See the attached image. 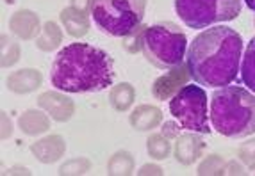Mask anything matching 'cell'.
<instances>
[{"label": "cell", "mask_w": 255, "mask_h": 176, "mask_svg": "<svg viewBox=\"0 0 255 176\" xmlns=\"http://www.w3.org/2000/svg\"><path fill=\"white\" fill-rule=\"evenodd\" d=\"M241 36L225 25H213L196 34L186 54L193 80L204 88L230 86L241 72Z\"/></svg>", "instance_id": "6da1fadb"}, {"label": "cell", "mask_w": 255, "mask_h": 176, "mask_svg": "<svg viewBox=\"0 0 255 176\" xmlns=\"http://www.w3.org/2000/svg\"><path fill=\"white\" fill-rule=\"evenodd\" d=\"M115 64L109 54L88 43H70L55 55L50 82L64 92H98L111 88Z\"/></svg>", "instance_id": "7a4b0ae2"}, {"label": "cell", "mask_w": 255, "mask_h": 176, "mask_svg": "<svg viewBox=\"0 0 255 176\" xmlns=\"http://www.w3.org/2000/svg\"><path fill=\"white\" fill-rule=\"evenodd\" d=\"M209 116L213 128L223 137H250L255 134V92L241 86L218 88L213 92Z\"/></svg>", "instance_id": "3957f363"}, {"label": "cell", "mask_w": 255, "mask_h": 176, "mask_svg": "<svg viewBox=\"0 0 255 176\" xmlns=\"http://www.w3.org/2000/svg\"><path fill=\"white\" fill-rule=\"evenodd\" d=\"M141 52L157 70H170L184 63L187 54V38L177 23L159 21L146 27Z\"/></svg>", "instance_id": "277c9868"}, {"label": "cell", "mask_w": 255, "mask_h": 176, "mask_svg": "<svg viewBox=\"0 0 255 176\" xmlns=\"http://www.w3.org/2000/svg\"><path fill=\"white\" fill-rule=\"evenodd\" d=\"M146 0H95V25L107 36L124 38L143 23Z\"/></svg>", "instance_id": "5b68a950"}, {"label": "cell", "mask_w": 255, "mask_h": 176, "mask_svg": "<svg viewBox=\"0 0 255 176\" xmlns=\"http://www.w3.org/2000/svg\"><path fill=\"white\" fill-rule=\"evenodd\" d=\"M243 0H175V11L189 29H207L241 14Z\"/></svg>", "instance_id": "8992f818"}, {"label": "cell", "mask_w": 255, "mask_h": 176, "mask_svg": "<svg viewBox=\"0 0 255 176\" xmlns=\"http://www.w3.org/2000/svg\"><path fill=\"white\" fill-rule=\"evenodd\" d=\"M170 112L182 128L198 132L202 135L211 134L209 98L204 88L198 84H187L170 100Z\"/></svg>", "instance_id": "52a82bcc"}, {"label": "cell", "mask_w": 255, "mask_h": 176, "mask_svg": "<svg viewBox=\"0 0 255 176\" xmlns=\"http://www.w3.org/2000/svg\"><path fill=\"white\" fill-rule=\"evenodd\" d=\"M193 80L187 64L180 63L177 66L170 68L164 75L153 80L152 84V96L159 101H170L182 88H186Z\"/></svg>", "instance_id": "ba28073f"}, {"label": "cell", "mask_w": 255, "mask_h": 176, "mask_svg": "<svg viewBox=\"0 0 255 176\" xmlns=\"http://www.w3.org/2000/svg\"><path fill=\"white\" fill-rule=\"evenodd\" d=\"M38 107L48 114L57 123L70 121L75 114V101L64 91H45L38 96Z\"/></svg>", "instance_id": "9c48e42d"}, {"label": "cell", "mask_w": 255, "mask_h": 176, "mask_svg": "<svg viewBox=\"0 0 255 176\" xmlns=\"http://www.w3.org/2000/svg\"><path fill=\"white\" fill-rule=\"evenodd\" d=\"M207 143L204 141L202 134L198 132H184L175 139L173 144V157L182 166H193L196 160L204 155Z\"/></svg>", "instance_id": "30bf717a"}, {"label": "cell", "mask_w": 255, "mask_h": 176, "mask_svg": "<svg viewBox=\"0 0 255 176\" xmlns=\"http://www.w3.org/2000/svg\"><path fill=\"white\" fill-rule=\"evenodd\" d=\"M7 27L14 38L21 39V41H30V39L38 38L43 25L39 14L34 13L32 9H18L11 14Z\"/></svg>", "instance_id": "8fae6325"}, {"label": "cell", "mask_w": 255, "mask_h": 176, "mask_svg": "<svg viewBox=\"0 0 255 176\" xmlns=\"http://www.w3.org/2000/svg\"><path fill=\"white\" fill-rule=\"evenodd\" d=\"M30 153L41 164H55L66 153V143L57 134L45 135L30 144Z\"/></svg>", "instance_id": "7c38bea8"}, {"label": "cell", "mask_w": 255, "mask_h": 176, "mask_svg": "<svg viewBox=\"0 0 255 176\" xmlns=\"http://www.w3.org/2000/svg\"><path fill=\"white\" fill-rule=\"evenodd\" d=\"M43 77L36 68H21L5 79V88L14 94H29L41 88Z\"/></svg>", "instance_id": "4fadbf2b"}, {"label": "cell", "mask_w": 255, "mask_h": 176, "mask_svg": "<svg viewBox=\"0 0 255 176\" xmlns=\"http://www.w3.org/2000/svg\"><path fill=\"white\" fill-rule=\"evenodd\" d=\"M50 119L45 110L41 109H27L25 112H21L18 116V128L23 135L29 137H36V135L47 134L50 130Z\"/></svg>", "instance_id": "5bb4252c"}, {"label": "cell", "mask_w": 255, "mask_h": 176, "mask_svg": "<svg viewBox=\"0 0 255 176\" xmlns=\"http://www.w3.org/2000/svg\"><path fill=\"white\" fill-rule=\"evenodd\" d=\"M128 123L136 132H152L162 123V110L155 105L143 103L130 112Z\"/></svg>", "instance_id": "9a60e30c"}, {"label": "cell", "mask_w": 255, "mask_h": 176, "mask_svg": "<svg viewBox=\"0 0 255 176\" xmlns=\"http://www.w3.org/2000/svg\"><path fill=\"white\" fill-rule=\"evenodd\" d=\"M59 20H61L63 29L66 30L72 38H84L91 29L90 14L82 13V11H77L72 5H68V7H64L63 11H61Z\"/></svg>", "instance_id": "2e32d148"}, {"label": "cell", "mask_w": 255, "mask_h": 176, "mask_svg": "<svg viewBox=\"0 0 255 176\" xmlns=\"http://www.w3.org/2000/svg\"><path fill=\"white\" fill-rule=\"evenodd\" d=\"M136 101V89L130 82H118L109 89V103L116 112H127Z\"/></svg>", "instance_id": "e0dca14e"}, {"label": "cell", "mask_w": 255, "mask_h": 176, "mask_svg": "<svg viewBox=\"0 0 255 176\" xmlns=\"http://www.w3.org/2000/svg\"><path fill=\"white\" fill-rule=\"evenodd\" d=\"M136 173V160L127 150H118L107 160V175L109 176H130Z\"/></svg>", "instance_id": "ac0fdd59"}, {"label": "cell", "mask_w": 255, "mask_h": 176, "mask_svg": "<svg viewBox=\"0 0 255 176\" xmlns=\"http://www.w3.org/2000/svg\"><path fill=\"white\" fill-rule=\"evenodd\" d=\"M63 43V30L55 21L48 20L43 23L41 32L36 38V48L41 52H54Z\"/></svg>", "instance_id": "d6986e66"}, {"label": "cell", "mask_w": 255, "mask_h": 176, "mask_svg": "<svg viewBox=\"0 0 255 176\" xmlns=\"http://www.w3.org/2000/svg\"><path fill=\"white\" fill-rule=\"evenodd\" d=\"M241 82L252 92H255V36L250 39L241 61Z\"/></svg>", "instance_id": "ffe728a7"}, {"label": "cell", "mask_w": 255, "mask_h": 176, "mask_svg": "<svg viewBox=\"0 0 255 176\" xmlns=\"http://www.w3.org/2000/svg\"><path fill=\"white\" fill-rule=\"evenodd\" d=\"M21 57V46L14 39V36H9L4 32L0 36V63L2 68H13Z\"/></svg>", "instance_id": "44dd1931"}, {"label": "cell", "mask_w": 255, "mask_h": 176, "mask_svg": "<svg viewBox=\"0 0 255 176\" xmlns=\"http://www.w3.org/2000/svg\"><path fill=\"white\" fill-rule=\"evenodd\" d=\"M146 151L148 157L153 160H166L173 151L171 148V141L164 137L162 134H150L146 139Z\"/></svg>", "instance_id": "7402d4cb"}, {"label": "cell", "mask_w": 255, "mask_h": 176, "mask_svg": "<svg viewBox=\"0 0 255 176\" xmlns=\"http://www.w3.org/2000/svg\"><path fill=\"white\" fill-rule=\"evenodd\" d=\"M225 166L227 160L220 155V153H211L207 155L196 169L198 176H223L225 175Z\"/></svg>", "instance_id": "603a6c76"}, {"label": "cell", "mask_w": 255, "mask_h": 176, "mask_svg": "<svg viewBox=\"0 0 255 176\" xmlns=\"http://www.w3.org/2000/svg\"><path fill=\"white\" fill-rule=\"evenodd\" d=\"M91 169V162L84 157H73L59 166L57 175L59 176H84Z\"/></svg>", "instance_id": "cb8c5ba5"}, {"label": "cell", "mask_w": 255, "mask_h": 176, "mask_svg": "<svg viewBox=\"0 0 255 176\" xmlns=\"http://www.w3.org/2000/svg\"><path fill=\"white\" fill-rule=\"evenodd\" d=\"M146 27L145 23H141L139 27L128 32L127 36L122 38V46H124V50H127L128 54H137V52L143 50V39H145V32H146Z\"/></svg>", "instance_id": "d4e9b609"}, {"label": "cell", "mask_w": 255, "mask_h": 176, "mask_svg": "<svg viewBox=\"0 0 255 176\" xmlns=\"http://www.w3.org/2000/svg\"><path fill=\"white\" fill-rule=\"evenodd\" d=\"M238 159L241 160V162L245 164L247 168L254 166V164H255V137L254 139H248V141H245V143L239 146Z\"/></svg>", "instance_id": "484cf974"}, {"label": "cell", "mask_w": 255, "mask_h": 176, "mask_svg": "<svg viewBox=\"0 0 255 176\" xmlns=\"http://www.w3.org/2000/svg\"><path fill=\"white\" fill-rule=\"evenodd\" d=\"M0 126H2V128H0V139H2V141H7V139L13 135V130H14L13 119L9 117L7 112L0 114Z\"/></svg>", "instance_id": "4316f807"}, {"label": "cell", "mask_w": 255, "mask_h": 176, "mask_svg": "<svg viewBox=\"0 0 255 176\" xmlns=\"http://www.w3.org/2000/svg\"><path fill=\"white\" fill-rule=\"evenodd\" d=\"M161 134L164 135V137H168L170 141H175V139L179 137L182 132H180V123L177 121H166L162 123V128H161Z\"/></svg>", "instance_id": "83f0119b"}, {"label": "cell", "mask_w": 255, "mask_h": 176, "mask_svg": "<svg viewBox=\"0 0 255 176\" xmlns=\"http://www.w3.org/2000/svg\"><path fill=\"white\" fill-rule=\"evenodd\" d=\"M247 169H245V164L241 160H230L225 166V175L227 176H245L247 175Z\"/></svg>", "instance_id": "f1b7e54d"}, {"label": "cell", "mask_w": 255, "mask_h": 176, "mask_svg": "<svg viewBox=\"0 0 255 176\" xmlns=\"http://www.w3.org/2000/svg\"><path fill=\"white\" fill-rule=\"evenodd\" d=\"M137 176H162L164 175V169L157 164H143L139 169L136 171Z\"/></svg>", "instance_id": "f546056e"}, {"label": "cell", "mask_w": 255, "mask_h": 176, "mask_svg": "<svg viewBox=\"0 0 255 176\" xmlns=\"http://www.w3.org/2000/svg\"><path fill=\"white\" fill-rule=\"evenodd\" d=\"M70 5L75 7L77 11H82L86 14H91L95 5V0H70Z\"/></svg>", "instance_id": "4dcf8cb0"}, {"label": "cell", "mask_w": 255, "mask_h": 176, "mask_svg": "<svg viewBox=\"0 0 255 176\" xmlns=\"http://www.w3.org/2000/svg\"><path fill=\"white\" fill-rule=\"evenodd\" d=\"M4 175H21V176H30V171L23 166H13L4 171Z\"/></svg>", "instance_id": "1f68e13d"}, {"label": "cell", "mask_w": 255, "mask_h": 176, "mask_svg": "<svg viewBox=\"0 0 255 176\" xmlns=\"http://www.w3.org/2000/svg\"><path fill=\"white\" fill-rule=\"evenodd\" d=\"M245 2H247V5L252 9V13L255 14V0H245ZM254 23H255V18H254Z\"/></svg>", "instance_id": "d6a6232c"}, {"label": "cell", "mask_w": 255, "mask_h": 176, "mask_svg": "<svg viewBox=\"0 0 255 176\" xmlns=\"http://www.w3.org/2000/svg\"><path fill=\"white\" fill-rule=\"evenodd\" d=\"M248 169H250V171H252V175H255V164H254V166H250V168H248Z\"/></svg>", "instance_id": "836d02e7"}]
</instances>
